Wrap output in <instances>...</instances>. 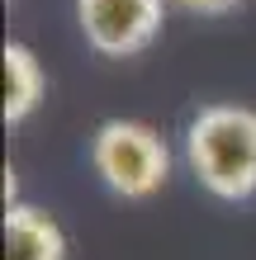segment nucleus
I'll return each mask as SVG.
<instances>
[{"instance_id":"nucleus-5","label":"nucleus","mask_w":256,"mask_h":260,"mask_svg":"<svg viewBox=\"0 0 256 260\" xmlns=\"http://www.w3.org/2000/svg\"><path fill=\"white\" fill-rule=\"evenodd\" d=\"M0 67H5V123H24L48 95V71L29 43H5Z\"/></svg>"},{"instance_id":"nucleus-3","label":"nucleus","mask_w":256,"mask_h":260,"mask_svg":"<svg viewBox=\"0 0 256 260\" xmlns=\"http://www.w3.org/2000/svg\"><path fill=\"white\" fill-rule=\"evenodd\" d=\"M171 0H76V28L100 57H138L161 38Z\"/></svg>"},{"instance_id":"nucleus-1","label":"nucleus","mask_w":256,"mask_h":260,"mask_svg":"<svg viewBox=\"0 0 256 260\" xmlns=\"http://www.w3.org/2000/svg\"><path fill=\"white\" fill-rule=\"evenodd\" d=\"M185 166L214 199H256V109L204 104L185 123Z\"/></svg>"},{"instance_id":"nucleus-4","label":"nucleus","mask_w":256,"mask_h":260,"mask_svg":"<svg viewBox=\"0 0 256 260\" xmlns=\"http://www.w3.org/2000/svg\"><path fill=\"white\" fill-rule=\"evenodd\" d=\"M5 260H67V237L38 204H5Z\"/></svg>"},{"instance_id":"nucleus-2","label":"nucleus","mask_w":256,"mask_h":260,"mask_svg":"<svg viewBox=\"0 0 256 260\" xmlns=\"http://www.w3.org/2000/svg\"><path fill=\"white\" fill-rule=\"evenodd\" d=\"M90 171L119 199H152L171 180V147L143 118H104L90 137Z\"/></svg>"},{"instance_id":"nucleus-6","label":"nucleus","mask_w":256,"mask_h":260,"mask_svg":"<svg viewBox=\"0 0 256 260\" xmlns=\"http://www.w3.org/2000/svg\"><path fill=\"white\" fill-rule=\"evenodd\" d=\"M176 10H185V14H228L237 5H247V0H171Z\"/></svg>"}]
</instances>
